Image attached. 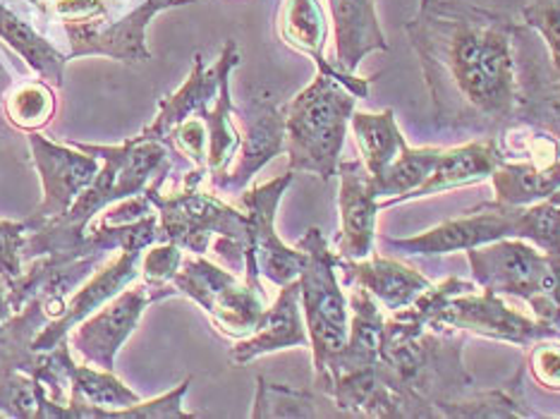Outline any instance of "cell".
I'll list each match as a JSON object with an SVG mask.
<instances>
[{
  "label": "cell",
  "instance_id": "1",
  "mask_svg": "<svg viewBox=\"0 0 560 419\" xmlns=\"http://www.w3.org/2000/svg\"><path fill=\"white\" fill-rule=\"evenodd\" d=\"M517 22L467 0H419L405 34L441 127L501 135L517 123Z\"/></svg>",
  "mask_w": 560,
  "mask_h": 419
},
{
  "label": "cell",
  "instance_id": "2",
  "mask_svg": "<svg viewBox=\"0 0 560 419\" xmlns=\"http://www.w3.org/2000/svg\"><path fill=\"white\" fill-rule=\"evenodd\" d=\"M465 340L434 331L419 302L390 312L384 324L376 381L396 398L400 419L448 417L472 396L475 381L463 364Z\"/></svg>",
  "mask_w": 560,
  "mask_h": 419
},
{
  "label": "cell",
  "instance_id": "3",
  "mask_svg": "<svg viewBox=\"0 0 560 419\" xmlns=\"http://www.w3.org/2000/svg\"><path fill=\"white\" fill-rule=\"evenodd\" d=\"M78 147L84 154H92L104 161V168L98 171L94 183L89 185L84 193L74 199V205L66 216L50 219L36 231L27 233L22 245V257L32 261L36 257H48L54 261H74V247L86 233V225L92 223L96 216L118 205L122 199H130L144 193V187L154 181V175L161 173L165 166L180 161V154H173L168 144L161 139L151 137L147 130L127 139L118 147H101V144H80L68 142Z\"/></svg>",
  "mask_w": 560,
  "mask_h": 419
},
{
  "label": "cell",
  "instance_id": "4",
  "mask_svg": "<svg viewBox=\"0 0 560 419\" xmlns=\"http://www.w3.org/2000/svg\"><path fill=\"white\" fill-rule=\"evenodd\" d=\"M366 94L369 80L358 74L316 72L312 84L285 106L290 173H314L322 181L338 175L354 104Z\"/></svg>",
  "mask_w": 560,
  "mask_h": 419
},
{
  "label": "cell",
  "instance_id": "5",
  "mask_svg": "<svg viewBox=\"0 0 560 419\" xmlns=\"http://www.w3.org/2000/svg\"><path fill=\"white\" fill-rule=\"evenodd\" d=\"M207 173V168L185 173L180 161H175L144 187V197L159 211V243H173L192 254H207L213 235L245 245L247 216L213 195L199 193Z\"/></svg>",
  "mask_w": 560,
  "mask_h": 419
},
{
  "label": "cell",
  "instance_id": "6",
  "mask_svg": "<svg viewBox=\"0 0 560 419\" xmlns=\"http://www.w3.org/2000/svg\"><path fill=\"white\" fill-rule=\"evenodd\" d=\"M195 0H50V15L62 22L70 58L106 56L122 62H149L147 27L159 12Z\"/></svg>",
  "mask_w": 560,
  "mask_h": 419
},
{
  "label": "cell",
  "instance_id": "7",
  "mask_svg": "<svg viewBox=\"0 0 560 419\" xmlns=\"http://www.w3.org/2000/svg\"><path fill=\"white\" fill-rule=\"evenodd\" d=\"M475 281L495 295L525 300L534 319L546 324L560 338V269L546 254L525 240L505 237L467 249Z\"/></svg>",
  "mask_w": 560,
  "mask_h": 419
},
{
  "label": "cell",
  "instance_id": "8",
  "mask_svg": "<svg viewBox=\"0 0 560 419\" xmlns=\"http://www.w3.org/2000/svg\"><path fill=\"white\" fill-rule=\"evenodd\" d=\"M298 247L307 254V264L300 273V298L314 354V379H322L328 362L348 342L350 302L338 281V252L328 249L319 228H310Z\"/></svg>",
  "mask_w": 560,
  "mask_h": 419
},
{
  "label": "cell",
  "instance_id": "9",
  "mask_svg": "<svg viewBox=\"0 0 560 419\" xmlns=\"http://www.w3.org/2000/svg\"><path fill=\"white\" fill-rule=\"evenodd\" d=\"M177 295H185L211 316L213 326L228 338H247L261 326L269 300L261 283L221 269L203 254L183 259L171 281Z\"/></svg>",
  "mask_w": 560,
  "mask_h": 419
},
{
  "label": "cell",
  "instance_id": "10",
  "mask_svg": "<svg viewBox=\"0 0 560 419\" xmlns=\"http://www.w3.org/2000/svg\"><path fill=\"white\" fill-rule=\"evenodd\" d=\"M295 173H285L276 181L257 185L240 195V205L247 216V237H245V278L249 283H261L266 278L273 286L283 288L285 283L300 278L307 254L300 247H288L276 233V209L283 199L285 189L292 185Z\"/></svg>",
  "mask_w": 560,
  "mask_h": 419
},
{
  "label": "cell",
  "instance_id": "11",
  "mask_svg": "<svg viewBox=\"0 0 560 419\" xmlns=\"http://www.w3.org/2000/svg\"><path fill=\"white\" fill-rule=\"evenodd\" d=\"M175 295L177 290L173 283L151 286L144 278L142 281L137 278V281L132 286H127L120 295L108 300L104 307H98L94 314H89L84 322L72 328L68 334L70 348L78 352L86 364L113 372L116 370L118 350L135 331L149 304Z\"/></svg>",
  "mask_w": 560,
  "mask_h": 419
},
{
  "label": "cell",
  "instance_id": "12",
  "mask_svg": "<svg viewBox=\"0 0 560 419\" xmlns=\"http://www.w3.org/2000/svg\"><path fill=\"white\" fill-rule=\"evenodd\" d=\"M235 118L245 127L237 159H233L228 171L211 175V185L231 195L245 193L252 177L285 151V108L271 92L257 89L235 108Z\"/></svg>",
  "mask_w": 560,
  "mask_h": 419
},
{
  "label": "cell",
  "instance_id": "13",
  "mask_svg": "<svg viewBox=\"0 0 560 419\" xmlns=\"http://www.w3.org/2000/svg\"><path fill=\"white\" fill-rule=\"evenodd\" d=\"M429 328H434V331L455 328V331L513 342V346H534L544 338H558L549 326L511 310L493 290L487 288H483V295H477L472 290V293L451 298L431 316Z\"/></svg>",
  "mask_w": 560,
  "mask_h": 419
},
{
  "label": "cell",
  "instance_id": "14",
  "mask_svg": "<svg viewBox=\"0 0 560 419\" xmlns=\"http://www.w3.org/2000/svg\"><path fill=\"white\" fill-rule=\"evenodd\" d=\"M34 166L42 175L44 201L30 219V233L50 219L66 216L84 189L98 175V159L72 144H54L39 132H30Z\"/></svg>",
  "mask_w": 560,
  "mask_h": 419
},
{
  "label": "cell",
  "instance_id": "15",
  "mask_svg": "<svg viewBox=\"0 0 560 419\" xmlns=\"http://www.w3.org/2000/svg\"><path fill=\"white\" fill-rule=\"evenodd\" d=\"M517 221L520 207H503L495 205V201H489V205L469 209L463 219L441 223L422 235L405 240L384 235L381 243L398 254H410V257H415V254L434 257V254L467 252L495 243V240L517 237Z\"/></svg>",
  "mask_w": 560,
  "mask_h": 419
},
{
  "label": "cell",
  "instance_id": "16",
  "mask_svg": "<svg viewBox=\"0 0 560 419\" xmlns=\"http://www.w3.org/2000/svg\"><path fill=\"white\" fill-rule=\"evenodd\" d=\"M142 254L144 249H120L116 259H108L86 278V281L68 298L66 310L58 319L48 322L34 338V350H54L60 340L89 314L104 307L108 300L120 295L127 286H132L137 278H142Z\"/></svg>",
  "mask_w": 560,
  "mask_h": 419
},
{
  "label": "cell",
  "instance_id": "17",
  "mask_svg": "<svg viewBox=\"0 0 560 419\" xmlns=\"http://www.w3.org/2000/svg\"><path fill=\"white\" fill-rule=\"evenodd\" d=\"M340 177V233L336 237V252L342 259H366L374 252L378 195L374 177L364 161H342Z\"/></svg>",
  "mask_w": 560,
  "mask_h": 419
},
{
  "label": "cell",
  "instance_id": "18",
  "mask_svg": "<svg viewBox=\"0 0 560 419\" xmlns=\"http://www.w3.org/2000/svg\"><path fill=\"white\" fill-rule=\"evenodd\" d=\"M240 66V50L235 42H225L215 66L207 70L203 58L197 54L192 72L187 74L185 84L175 94L161 98V110L156 120L147 127L151 137L161 139L165 144L175 125H180L189 118H203L209 113V104L219 96L221 80L231 74Z\"/></svg>",
  "mask_w": 560,
  "mask_h": 419
},
{
  "label": "cell",
  "instance_id": "19",
  "mask_svg": "<svg viewBox=\"0 0 560 419\" xmlns=\"http://www.w3.org/2000/svg\"><path fill=\"white\" fill-rule=\"evenodd\" d=\"M288 348H310L307 324H304L302 314L300 278L280 288L276 302L266 310L261 326L231 350V362L249 364L252 360L261 358V354Z\"/></svg>",
  "mask_w": 560,
  "mask_h": 419
},
{
  "label": "cell",
  "instance_id": "20",
  "mask_svg": "<svg viewBox=\"0 0 560 419\" xmlns=\"http://www.w3.org/2000/svg\"><path fill=\"white\" fill-rule=\"evenodd\" d=\"M338 271H342V283L348 288L362 286L390 312L412 304L419 295L431 288L427 276L398 259H386L372 252L366 259H338Z\"/></svg>",
  "mask_w": 560,
  "mask_h": 419
},
{
  "label": "cell",
  "instance_id": "21",
  "mask_svg": "<svg viewBox=\"0 0 560 419\" xmlns=\"http://www.w3.org/2000/svg\"><path fill=\"white\" fill-rule=\"evenodd\" d=\"M503 159L505 156L499 137L479 139V142H469L455 149H443L434 171H431V175L415 189V193L407 195L405 201L424 199L431 195L445 193V189L487 181V177H491V173L501 166Z\"/></svg>",
  "mask_w": 560,
  "mask_h": 419
},
{
  "label": "cell",
  "instance_id": "22",
  "mask_svg": "<svg viewBox=\"0 0 560 419\" xmlns=\"http://www.w3.org/2000/svg\"><path fill=\"white\" fill-rule=\"evenodd\" d=\"M330 20L336 32V62L354 72L364 56L374 50H388V42L376 18L374 0H328Z\"/></svg>",
  "mask_w": 560,
  "mask_h": 419
},
{
  "label": "cell",
  "instance_id": "23",
  "mask_svg": "<svg viewBox=\"0 0 560 419\" xmlns=\"http://www.w3.org/2000/svg\"><path fill=\"white\" fill-rule=\"evenodd\" d=\"M493 201L503 207H529L546 201L560 189V161L553 166H539L534 161L503 159L491 173Z\"/></svg>",
  "mask_w": 560,
  "mask_h": 419
},
{
  "label": "cell",
  "instance_id": "24",
  "mask_svg": "<svg viewBox=\"0 0 560 419\" xmlns=\"http://www.w3.org/2000/svg\"><path fill=\"white\" fill-rule=\"evenodd\" d=\"M280 36H283L288 46L310 56L314 60L316 72L354 74L342 70L338 62H328L324 56L328 39V20L319 0H285L283 15H280Z\"/></svg>",
  "mask_w": 560,
  "mask_h": 419
},
{
  "label": "cell",
  "instance_id": "25",
  "mask_svg": "<svg viewBox=\"0 0 560 419\" xmlns=\"http://www.w3.org/2000/svg\"><path fill=\"white\" fill-rule=\"evenodd\" d=\"M352 135L360 147V154L372 177L384 175L386 168L407 149L402 132L398 130L396 113L390 108L384 113H360L354 110Z\"/></svg>",
  "mask_w": 560,
  "mask_h": 419
},
{
  "label": "cell",
  "instance_id": "26",
  "mask_svg": "<svg viewBox=\"0 0 560 419\" xmlns=\"http://www.w3.org/2000/svg\"><path fill=\"white\" fill-rule=\"evenodd\" d=\"M0 39L10 48H15L27 60V66L42 74L44 82L62 86V74H66L68 56H62L56 46H50L44 36L36 32L32 24L18 18L15 12L0 3Z\"/></svg>",
  "mask_w": 560,
  "mask_h": 419
},
{
  "label": "cell",
  "instance_id": "27",
  "mask_svg": "<svg viewBox=\"0 0 560 419\" xmlns=\"http://www.w3.org/2000/svg\"><path fill=\"white\" fill-rule=\"evenodd\" d=\"M443 154V149H412L407 147L402 154L390 163L384 175L374 177V187L378 195V209H390L402 205L407 195L422 185L434 171Z\"/></svg>",
  "mask_w": 560,
  "mask_h": 419
},
{
  "label": "cell",
  "instance_id": "28",
  "mask_svg": "<svg viewBox=\"0 0 560 419\" xmlns=\"http://www.w3.org/2000/svg\"><path fill=\"white\" fill-rule=\"evenodd\" d=\"M209 132V173L219 175L231 166L242 135L235 127V106L231 96V74H225L221 80L219 96L213 98V106L209 108L207 116H203Z\"/></svg>",
  "mask_w": 560,
  "mask_h": 419
},
{
  "label": "cell",
  "instance_id": "29",
  "mask_svg": "<svg viewBox=\"0 0 560 419\" xmlns=\"http://www.w3.org/2000/svg\"><path fill=\"white\" fill-rule=\"evenodd\" d=\"M522 374H525V372L520 370L501 388L472 393L469 398L453 405L448 417H469V419H481V417H539V412H534L529 408L527 400H525V393H522Z\"/></svg>",
  "mask_w": 560,
  "mask_h": 419
},
{
  "label": "cell",
  "instance_id": "30",
  "mask_svg": "<svg viewBox=\"0 0 560 419\" xmlns=\"http://www.w3.org/2000/svg\"><path fill=\"white\" fill-rule=\"evenodd\" d=\"M54 113L56 98L44 80L22 84L5 98L8 120L24 132H39L54 118Z\"/></svg>",
  "mask_w": 560,
  "mask_h": 419
},
{
  "label": "cell",
  "instance_id": "31",
  "mask_svg": "<svg viewBox=\"0 0 560 419\" xmlns=\"http://www.w3.org/2000/svg\"><path fill=\"white\" fill-rule=\"evenodd\" d=\"M517 237L527 240L537 249H541L551 259L556 269H560V207L551 205L549 199L537 205L520 207Z\"/></svg>",
  "mask_w": 560,
  "mask_h": 419
},
{
  "label": "cell",
  "instance_id": "32",
  "mask_svg": "<svg viewBox=\"0 0 560 419\" xmlns=\"http://www.w3.org/2000/svg\"><path fill=\"white\" fill-rule=\"evenodd\" d=\"M257 398H254L252 417H316V400L312 393L298 391L283 384H271L264 376L257 379Z\"/></svg>",
  "mask_w": 560,
  "mask_h": 419
},
{
  "label": "cell",
  "instance_id": "33",
  "mask_svg": "<svg viewBox=\"0 0 560 419\" xmlns=\"http://www.w3.org/2000/svg\"><path fill=\"white\" fill-rule=\"evenodd\" d=\"M189 384H192V379H185L180 386L173 388L171 393H165V396L156 400H139L130 405V408L106 410V412H98L96 417L101 419H192L195 417L192 412L183 410V398Z\"/></svg>",
  "mask_w": 560,
  "mask_h": 419
},
{
  "label": "cell",
  "instance_id": "34",
  "mask_svg": "<svg viewBox=\"0 0 560 419\" xmlns=\"http://www.w3.org/2000/svg\"><path fill=\"white\" fill-rule=\"evenodd\" d=\"M520 18L525 27L541 36L553 66H560V0H532Z\"/></svg>",
  "mask_w": 560,
  "mask_h": 419
},
{
  "label": "cell",
  "instance_id": "35",
  "mask_svg": "<svg viewBox=\"0 0 560 419\" xmlns=\"http://www.w3.org/2000/svg\"><path fill=\"white\" fill-rule=\"evenodd\" d=\"M27 233H30L27 221H20V223L0 221V278L8 283V288L24 273L22 245Z\"/></svg>",
  "mask_w": 560,
  "mask_h": 419
},
{
  "label": "cell",
  "instance_id": "36",
  "mask_svg": "<svg viewBox=\"0 0 560 419\" xmlns=\"http://www.w3.org/2000/svg\"><path fill=\"white\" fill-rule=\"evenodd\" d=\"M183 247L156 243L142 254V278L151 286H168L183 264Z\"/></svg>",
  "mask_w": 560,
  "mask_h": 419
},
{
  "label": "cell",
  "instance_id": "37",
  "mask_svg": "<svg viewBox=\"0 0 560 419\" xmlns=\"http://www.w3.org/2000/svg\"><path fill=\"white\" fill-rule=\"evenodd\" d=\"M551 340L553 338H544L534 342L527 354V370L541 388L560 393V342Z\"/></svg>",
  "mask_w": 560,
  "mask_h": 419
},
{
  "label": "cell",
  "instance_id": "38",
  "mask_svg": "<svg viewBox=\"0 0 560 419\" xmlns=\"http://www.w3.org/2000/svg\"><path fill=\"white\" fill-rule=\"evenodd\" d=\"M12 316V307H10V288L8 283L0 278V324Z\"/></svg>",
  "mask_w": 560,
  "mask_h": 419
},
{
  "label": "cell",
  "instance_id": "39",
  "mask_svg": "<svg viewBox=\"0 0 560 419\" xmlns=\"http://www.w3.org/2000/svg\"><path fill=\"white\" fill-rule=\"evenodd\" d=\"M30 5H34L36 10H42V12H46V0H27Z\"/></svg>",
  "mask_w": 560,
  "mask_h": 419
},
{
  "label": "cell",
  "instance_id": "40",
  "mask_svg": "<svg viewBox=\"0 0 560 419\" xmlns=\"http://www.w3.org/2000/svg\"><path fill=\"white\" fill-rule=\"evenodd\" d=\"M549 201H551V205H558V207H560V189H558L556 195H551V197H549Z\"/></svg>",
  "mask_w": 560,
  "mask_h": 419
},
{
  "label": "cell",
  "instance_id": "41",
  "mask_svg": "<svg viewBox=\"0 0 560 419\" xmlns=\"http://www.w3.org/2000/svg\"><path fill=\"white\" fill-rule=\"evenodd\" d=\"M0 417H5V415H3V412H0Z\"/></svg>",
  "mask_w": 560,
  "mask_h": 419
}]
</instances>
